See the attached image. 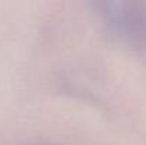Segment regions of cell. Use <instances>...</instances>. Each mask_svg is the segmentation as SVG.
<instances>
[{"mask_svg": "<svg viewBox=\"0 0 146 145\" xmlns=\"http://www.w3.org/2000/svg\"><path fill=\"white\" fill-rule=\"evenodd\" d=\"M98 16L111 37L146 58V1L101 3Z\"/></svg>", "mask_w": 146, "mask_h": 145, "instance_id": "1", "label": "cell"}]
</instances>
